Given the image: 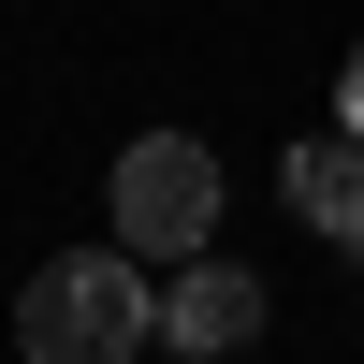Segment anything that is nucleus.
I'll return each mask as SVG.
<instances>
[{"instance_id": "nucleus-5", "label": "nucleus", "mask_w": 364, "mask_h": 364, "mask_svg": "<svg viewBox=\"0 0 364 364\" xmlns=\"http://www.w3.org/2000/svg\"><path fill=\"white\" fill-rule=\"evenodd\" d=\"M336 132L364 146V44H350V87H336Z\"/></svg>"}, {"instance_id": "nucleus-4", "label": "nucleus", "mask_w": 364, "mask_h": 364, "mask_svg": "<svg viewBox=\"0 0 364 364\" xmlns=\"http://www.w3.org/2000/svg\"><path fill=\"white\" fill-rule=\"evenodd\" d=\"M277 190H291L306 233H336V248L364 262V146H350V132H306V146L277 161Z\"/></svg>"}, {"instance_id": "nucleus-3", "label": "nucleus", "mask_w": 364, "mask_h": 364, "mask_svg": "<svg viewBox=\"0 0 364 364\" xmlns=\"http://www.w3.org/2000/svg\"><path fill=\"white\" fill-rule=\"evenodd\" d=\"M262 336V277L248 262H190V277H161V350L175 364H219Z\"/></svg>"}, {"instance_id": "nucleus-2", "label": "nucleus", "mask_w": 364, "mask_h": 364, "mask_svg": "<svg viewBox=\"0 0 364 364\" xmlns=\"http://www.w3.org/2000/svg\"><path fill=\"white\" fill-rule=\"evenodd\" d=\"M204 233H219V146H190V132L117 146V248L161 262V277H190V262H219Z\"/></svg>"}, {"instance_id": "nucleus-1", "label": "nucleus", "mask_w": 364, "mask_h": 364, "mask_svg": "<svg viewBox=\"0 0 364 364\" xmlns=\"http://www.w3.org/2000/svg\"><path fill=\"white\" fill-rule=\"evenodd\" d=\"M15 350L29 364H132V350H161V277H146L132 248L44 262V277L15 291Z\"/></svg>"}]
</instances>
